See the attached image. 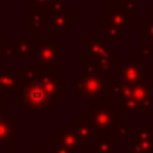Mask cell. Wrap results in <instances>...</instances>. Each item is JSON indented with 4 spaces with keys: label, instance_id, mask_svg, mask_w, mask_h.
<instances>
[{
    "label": "cell",
    "instance_id": "obj_1",
    "mask_svg": "<svg viewBox=\"0 0 153 153\" xmlns=\"http://www.w3.org/2000/svg\"><path fill=\"white\" fill-rule=\"evenodd\" d=\"M153 78L150 75L143 82L134 84V85H123L116 87L112 93H109L103 100L116 111V114L130 116V114H141V116H152L153 114V91H152Z\"/></svg>",
    "mask_w": 153,
    "mask_h": 153
},
{
    "label": "cell",
    "instance_id": "obj_2",
    "mask_svg": "<svg viewBox=\"0 0 153 153\" xmlns=\"http://www.w3.org/2000/svg\"><path fill=\"white\" fill-rule=\"evenodd\" d=\"M114 41L105 36L82 38V70L111 75L114 70Z\"/></svg>",
    "mask_w": 153,
    "mask_h": 153
},
{
    "label": "cell",
    "instance_id": "obj_3",
    "mask_svg": "<svg viewBox=\"0 0 153 153\" xmlns=\"http://www.w3.org/2000/svg\"><path fill=\"white\" fill-rule=\"evenodd\" d=\"M16 103L20 109H23L25 116H48L53 107H57V100L46 91V87L38 78H34L29 73L27 68H25V84L22 87V93Z\"/></svg>",
    "mask_w": 153,
    "mask_h": 153
},
{
    "label": "cell",
    "instance_id": "obj_4",
    "mask_svg": "<svg viewBox=\"0 0 153 153\" xmlns=\"http://www.w3.org/2000/svg\"><path fill=\"white\" fill-rule=\"evenodd\" d=\"M114 89V78L102 71H84L73 80V98L103 100Z\"/></svg>",
    "mask_w": 153,
    "mask_h": 153
},
{
    "label": "cell",
    "instance_id": "obj_5",
    "mask_svg": "<svg viewBox=\"0 0 153 153\" xmlns=\"http://www.w3.org/2000/svg\"><path fill=\"white\" fill-rule=\"evenodd\" d=\"M66 61V46L53 34H36V50L32 57L34 68L57 70L64 66Z\"/></svg>",
    "mask_w": 153,
    "mask_h": 153
},
{
    "label": "cell",
    "instance_id": "obj_6",
    "mask_svg": "<svg viewBox=\"0 0 153 153\" xmlns=\"http://www.w3.org/2000/svg\"><path fill=\"white\" fill-rule=\"evenodd\" d=\"M134 18L126 13L123 4L117 2H109L107 4V36L112 39L114 43H121L123 36H126L134 25Z\"/></svg>",
    "mask_w": 153,
    "mask_h": 153
},
{
    "label": "cell",
    "instance_id": "obj_7",
    "mask_svg": "<svg viewBox=\"0 0 153 153\" xmlns=\"http://www.w3.org/2000/svg\"><path fill=\"white\" fill-rule=\"evenodd\" d=\"M114 85L116 87H123V85H134L139 84L146 78V62L143 59L137 61H130V59H123V61H116L114 62Z\"/></svg>",
    "mask_w": 153,
    "mask_h": 153
},
{
    "label": "cell",
    "instance_id": "obj_8",
    "mask_svg": "<svg viewBox=\"0 0 153 153\" xmlns=\"http://www.w3.org/2000/svg\"><path fill=\"white\" fill-rule=\"evenodd\" d=\"M89 119L93 123V126L100 132V134H111L117 123L123 121V117L116 114V111L105 102V100H91L89 105Z\"/></svg>",
    "mask_w": 153,
    "mask_h": 153
},
{
    "label": "cell",
    "instance_id": "obj_9",
    "mask_svg": "<svg viewBox=\"0 0 153 153\" xmlns=\"http://www.w3.org/2000/svg\"><path fill=\"white\" fill-rule=\"evenodd\" d=\"M25 84V68H0V94L16 100Z\"/></svg>",
    "mask_w": 153,
    "mask_h": 153
},
{
    "label": "cell",
    "instance_id": "obj_10",
    "mask_svg": "<svg viewBox=\"0 0 153 153\" xmlns=\"http://www.w3.org/2000/svg\"><path fill=\"white\" fill-rule=\"evenodd\" d=\"M29 70V73L34 76V78H38L39 82L46 87V91L59 102V100H62L64 98V84H66V80H64V76H61L55 70H45V68H27Z\"/></svg>",
    "mask_w": 153,
    "mask_h": 153
},
{
    "label": "cell",
    "instance_id": "obj_11",
    "mask_svg": "<svg viewBox=\"0 0 153 153\" xmlns=\"http://www.w3.org/2000/svg\"><path fill=\"white\" fill-rule=\"evenodd\" d=\"M130 153H153V125H141L132 134Z\"/></svg>",
    "mask_w": 153,
    "mask_h": 153
},
{
    "label": "cell",
    "instance_id": "obj_12",
    "mask_svg": "<svg viewBox=\"0 0 153 153\" xmlns=\"http://www.w3.org/2000/svg\"><path fill=\"white\" fill-rule=\"evenodd\" d=\"M52 9L48 7H32L25 13V25L34 30V34H41V29L50 27Z\"/></svg>",
    "mask_w": 153,
    "mask_h": 153
},
{
    "label": "cell",
    "instance_id": "obj_13",
    "mask_svg": "<svg viewBox=\"0 0 153 153\" xmlns=\"http://www.w3.org/2000/svg\"><path fill=\"white\" fill-rule=\"evenodd\" d=\"M55 135H57V139H59L68 150H71V152H75V153H80L84 143H82V139H80V135H78V132H76L75 125L61 123V125L57 126Z\"/></svg>",
    "mask_w": 153,
    "mask_h": 153
},
{
    "label": "cell",
    "instance_id": "obj_14",
    "mask_svg": "<svg viewBox=\"0 0 153 153\" xmlns=\"http://www.w3.org/2000/svg\"><path fill=\"white\" fill-rule=\"evenodd\" d=\"M73 25V11H68V9H55L52 11V18H50V32L48 34H53V36H59V34H64L70 27Z\"/></svg>",
    "mask_w": 153,
    "mask_h": 153
},
{
    "label": "cell",
    "instance_id": "obj_15",
    "mask_svg": "<svg viewBox=\"0 0 153 153\" xmlns=\"http://www.w3.org/2000/svg\"><path fill=\"white\" fill-rule=\"evenodd\" d=\"M16 132V117L14 116H2L0 117V146H11L14 143Z\"/></svg>",
    "mask_w": 153,
    "mask_h": 153
},
{
    "label": "cell",
    "instance_id": "obj_16",
    "mask_svg": "<svg viewBox=\"0 0 153 153\" xmlns=\"http://www.w3.org/2000/svg\"><path fill=\"white\" fill-rule=\"evenodd\" d=\"M75 128H76V132H78V135H80V139H82V143L85 146L98 135V130L93 126V123H91L89 117L75 116Z\"/></svg>",
    "mask_w": 153,
    "mask_h": 153
},
{
    "label": "cell",
    "instance_id": "obj_17",
    "mask_svg": "<svg viewBox=\"0 0 153 153\" xmlns=\"http://www.w3.org/2000/svg\"><path fill=\"white\" fill-rule=\"evenodd\" d=\"M14 48H16V55L32 61V57H34V50H36V34L16 38V41H14Z\"/></svg>",
    "mask_w": 153,
    "mask_h": 153
},
{
    "label": "cell",
    "instance_id": "obj_18",
    "mask_svg": "<svg viewBox=\"0 0 153 153\" xmlns=\"http://www.w3.org/2000/svg\"><path fill=\"white\" fill-rule=\"evenodd\" d=\"M89 153H114V139L107 134H100L87 144Z\"/></svg>",
    "mask_w": 153,
    "mask_h": 153
},
{
    "label": "cell",
    "instance_id": "obj_19",
    "mask_svg": "<svg viewBox=\"0 0 153 153\" xmlns=\"http://www.w3.org/2000/svg\"><path fill=\"white\" fill-rule=\"evenodd\" d=\"M139 43L153 48V9L146 13L143 22H139Z\"/></svg>",
    "mask_w": 153,
    "mask_h": 153
},
{
    "label": "cell",
    "instance_id": "obj_20",
    "mask_svg": "<svg viewBox=\"0 0 153 153\" xmlns=\"http://www.w3.org/2000/svg\"><path fill=\"white\" fill-rule=\"evenodd\" d=\"M29 4H32L34 7H48L52 11L55 9H62L64 0H27Z\"/></svg>",
    "mask_w": 153,
    "mask_h": 153
},
{
    "label": "cell",
    "instance_id": "obj_21",
    "mask_svg": "<svg viewBox=\"0 0 153 153\" xmlns=\"http://www.w3.org/2000/svg\"><path fill=\"white\" fill-rule=\"evenodd\" d=\"M50 153H75V152H71V150H68L59 139H57V135H55V132L53 134H50Z\"/></svg>",
    "mask_w": 153,
    "mask_h": 153
},
{
    "label": "cell",
    "instance_id": "obj_22",
    "mask_svg": "<svg viewBox=\"0 0 153 153\" xmlns=\"http://www.w3.org/2000/svg\"><path fill=\"white\" fill-rule=\"evenodd\" d=\"M128 134H130V126L121 121V123H117L114 128H112V132L109 134V137H112V139H125Z\"/></svg>",
    "mask_w": 153,
    "mask_h": 153
},
{
    "label": "cell",
    "instance_id": "obj_23",
    "mask_svg": "<svg viewBox=\"0 0 153 153\" xmlns=\"http://www.w3.org/2000/svg\"><path fill=\"white\" fill-rule=\"evenodd\" d=\"M137 2H139V0H121L123 7H125V9H126V13L134 18V22H135V23H139V22H137V20H139V18H137Z\"/></svg>",
    "mask_w": 153,
    "mask_h": 153
},
{
    "label": "cell",
    "instance_id": "obj_24",
    "mask_svg": "<svg viewBox=\"0 0 153 153\" xmlns=\"http://www.w3.org/2000/svg\"><path fill=\"white\" fill-rule=\"evenodd\" d=\"M139 52H141L144 57H152L153 55V48L148 46V45H143V43H139Z\"/></svg>",
    "mask_w": 153,
    "mask_h": 153
},
{
    "label": "cell",
    "instance_id": "obj_25",
    "mask_svg": "<svg viewBox=\"0 0 153 153\" xmlns=\"http://www.w3.org/2000/svg\"><path fill=\"white\" fill-rule=\"evenodd\" d=\"M7 43H9V38H7V36H4V34H0V52L5 48V45H7Z\"/></svg>",
    "mask_w": 153,
    "mask_h": 153
},
{
    "label": "cell",
    "instance_id": "obj_26",
    "mask_svg": "<svg viewBox=\"0 0 153 153\" xmlns=\"http://www.w3.org/2000/svg\"><path fill=\"white\" fill-rule=\"evenodd\" d=\"M2 153H16V148H14V143H13V144H11V146H9V148H7L5 152H2Z\"/></svg>",
    "mask_w": 153,
    "mask_h": 153
},
{
    "label": "cell",
    "instance_id": "obj_27",
    "mask_svg": "<svg viewBox=\"0 0 153 153\" xmlns=\"http://www.w3.org/2000/svg\"><path fill=\"white\" fill-rule=\"evenodd\" d=\"M32 153H50V150H39L38 148V150H34Z\"/></svg>",
    "mask_w": 153,
    "mask_h": 153
}]
</instances>
